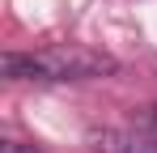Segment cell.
<instances>
[{
  "mask_svg": "<svg viewBox=\"0 0 157 153\" xmlns=\"http://www.w3.org/2000/svg\"><path fill=\"white\" fill-rule=\"evenodd\" d=\"M0 73L9 81H43V85H72L115 76L119 60L94 47H43V51H4Z\"/></svg>",
  "mask_w": 157,
  "mask_h": 153,
  "instance_id": "obj_1",
  "label": "cell"
},
{
  "mask_svg": "<svg viewBox=\"0 0 157 153\" xmlns=\"http://www.w3.org/2000/svg\"><path fill=\"white\" fill-rule=\"evenodd\" d=\"M85 140L94 153H157V132L136 128H89Z\"/></svg>",
  "mask_w": 157,
  "mask_h": 153,
  "instance_id": "obj_2",
  "label": "cell"
},
{
  "mask_svg": "<svg viewBox=\"0 0 157 153\" xmlns=\"http://www.w3.org/2000/svg\"><path fill=\"white\" fill-rule=\"evenodd\" d=\"M0 153H43V149H34V145H21V140H4V145H0Z\"/></svg>",
  "mask_w": 157,
  "mask_h": 153,
  "instance_id": "obj_3",
  "label": "cell"
},
{
  "mask_svg": "<svg viewBox=\"0 0 157 153\" xmlns=\"http://www.w3.org/2000/svg\"><path fill=\"white\" fill-rule=\"evenodd\" d=\"M144 119H149V124L157 128V102H153V106H149V111H144Z\"/></svg>",
  "mask_w": 157,
  "mask_h": 153,
  "instance_id": "obj_4",
  "label": "cell"
}]
</instances>
